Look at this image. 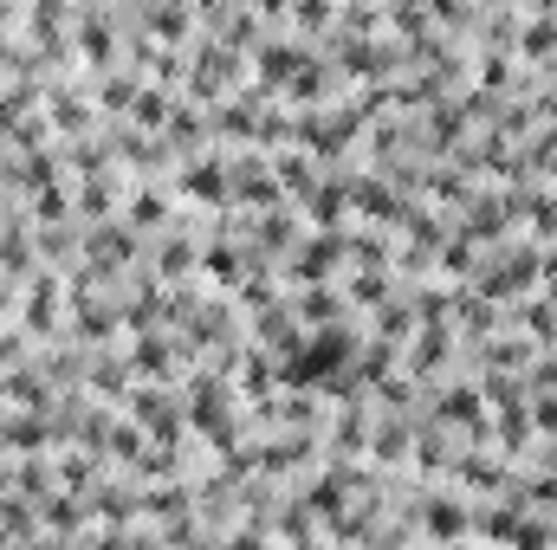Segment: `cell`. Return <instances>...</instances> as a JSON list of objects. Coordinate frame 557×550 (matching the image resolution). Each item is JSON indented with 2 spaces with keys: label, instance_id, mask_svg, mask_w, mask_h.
I'll use <instances>...</instances> for the list:
<instances>
[{
  "label": "cell",
  "instance_id": "cell-7",
  "mask_svg": "<svg viewBox=\"0 0 557 550\" xmlns=\"http://www.w3.org/2000/svg\"><path fill=\"white\" fill-rule=\"evenodd\" d=\"M428 531H434V538H467V518H460V505H454V499L428 505Z\"/></svg>",
  "mask_w": 557,
  "mask_h": 550
},
{
  "label": "cell",
  "instance_id": "cell-13",
  "mask_svg": "<svg viewBox=\"0 0 557 550\" xmlns=\"http://www.w3.org/2000/svg\"><path fill=\"white\" fill-rule=\"evenodd\" d=\"M298 318H337V298H324V292H311V298H298Z\"/></svg>",
  "mask_w": 557,
  "mask_h": 550
},
{
  "label": "cell",
  "instance_id": "cell-17",
  "mask_svg": "<svg viewBox=\"0 0 557 550\" xmlns=\"http://www.w3.org/2000/svg\"><path fill=\"white\" fill-rule=\"evenodd\" d=\"M33 208L46 214V220H59V214H65V195H59V188H39V201H33Z\"/></svg>",
  "mask_w": 557,
  "mask_h": 550
},
{
  "label": "cell",
  "instance_id": "cell-16",
  "mask_svg": "<svg viewBox=\"0 0 557 550\" xmlns=\"http://www.w3.org/2000/svg\"><path fill=\"white\" fill-rule=\"evenodd\" d=\"M85 59H111V39H104V26H98V20L85 26Z\"/></svg>",
  "mask_w": 557,
  "mask_h": 550
},
{
  "label": "cell",
  "instance_id": "cell-3",
  "mask_svg": "<svg viewBox=\"0 0 557 550\" xmlns=\"http://www.w3.org/2000/svg\"><path fill=\"white\" fill-rule=\"evenodd\" d=\"M130 415H137V421H149V428H156L162 440H175V428H182V421H175V408L162 402V389H143L137 402H130Z\"/></svg>",
  "mask_w": 557,
  "mask_h": 550
},
{
  "label": "cell",
  "instance_id": "cell-18",
  "mask_svg": "<svg viewBox=\"0 0 557 550\" xmlns=\"http://www.w3.org/2000/svg\"><path fill=\"white\" fill-rule=\"evenodd\" d=\"M137 220H162V195H137V208H130Z\"/></svg>",
  "mask_w": 557,
  "mask_h": 550
},
{
  "label": "cell",
  "instance_id": "cell-6",
  "mask_svg": "<svg viewBox=\"0 0 557 550\" xmlns=\"http://www.w3.org/2000/svg\"><path fill=\"white\" fill-rule=\"evenodd\" d=\"M350 201H357L363 214H383V220H396V214H402V201L389 195V188H376V182H357V195H350Z\"/></svg>",
  "mask_w": 557,
  "mask_h": 550
},
{
  "label": "cell",
  "instance_id": "cell-12",
  "mask_svg": "<svg viewBox=\"0 0 557 550\" xmlns=\"http://www.w3.org/2000/svg\"><path fill=\"white\" fill-rule=\"evenodd\" d=\"M415 363H421V369H428V363H447V330H428V337H421Z\"/></svg>",
  "mask_w": 557,
  "mask_h": 550
},
{
  "label": "cell",
  "instance_id": "cell-20",
  "mask_svg": "<svg viewBox=\"0 0 557 550\" xmlns=\"http://www.w3.org/2000/svg\"><path fill=\"white\" fill-rule=\"evenodd\" d=\"M0 311H7V285H0Z\"/></svg>",
  "mask_w": 557,
  "mask_h": 550
},
{
  "label": "cell",
  "instance_id": "cell-21",
  "mask_svg": "<svg viewBox=\"0 0 557 550\" xmlns=\"http://www.w3.org/2000/svg\"><path fill=\"white\" fill-rule=\"evenodd\" d=\"M0 65H7V46H0Z\"/></svg>",
  "mask_w": 557,
  "mask_h": 550
},
{
  "label": "cell",
  "instance_id": "cell-5",
  "mask_svg": "<svg viewBox=\"0 0 557 550\" xmlns=\"http://www.w3.org/2000/svg\"><path fill=\"white\" fill-rule=\"evenodd\" d=\"M52 311H59V285H52V279H39V285H33V298H26V324H33V330H46V324H52Z\"/></svg>",
  "mask_w": 557,
  "mask_h": 550
},
{
  "label": "cell",
  "instance_id": "cell-19",
  "mask_svg": "<svg viewBox=\"0 0 557 550\" xmlns=\"http://www.w3.org/2000/svg\"><path fill=\"white\" fill-rule=\"evenodd\" d=\"M525 52H551V26H532V33H525Z\"/></svg>",
  "mask_w": 557,
  "mask_h": 550
},
{
  "label": "cell",
  "instance_id": "cell-1",
  "mask_svg": "<svg viewBox=\"0 0 557 550\" xmlns=\"http://www.w3.org/2000/svg\"><path fill=\"white\" fill-rule=\"evenodd\" d=\"M344 356H350V337H344V330H318V337H311V350L298 356L285 376H292V382H318V376H331Z\"/></svg>",
  "mask_w": 557,
  "mask_h": 550
},
{
  "label": "cell",
  "instance_id": "cell-11",
  "mask_svg": "<svg viewBox=\"0 0 557 550\" xmlns=\"http://www.w3.org/2000/svg\"><path fill=\"white\" fill-rule=\"evenodd\" d=\"M137 117L143 123H169V98H162V91H137Z\"/></svg>",
  "mask_w": 557,
  "mask_h": 550
},
{
  "label": "cell",
  "instance_id": "cell-4",
  "mask_svg": "<svg viewBox=\"0 0 557 550\" xmlns=\"http://www.w3.org/2000/svg\"><path fill=\"white\" fill-rule=\"evenodd\" d=\"M337 259H344V240H337V233H318V240L298 253V272H305V279H318V272H331Z\"/></svg>",
  "mask_w": 557,
  "mask_h": 550
},
{
  "label": "cell",
  "instance_id": "cell-8",
  "mask_svg": "<svg viewBox=\"0 0 557 550\" xmlns=\"http://www.w3.org/2000/svg\"><path fill=\"white\" fill-rule=\"evenodd\" d=\"M441 421H460V428H480V402H473V389H454L441 402Z\"/></svg>",
  "mask_w": 557,
  "mask_h": 550
},
{
  "label": "cell",
  "instance_id": "cell-2",
  "mask_svg": "<svg viewBox=\"0 0 557 550\" xmlns=\"http://www.w3.org/2000/svg\"><path fill=\"white\" fill-rule=\"evenodd\" d=\"M182 182H188V195H195V201H208V208L234 195V175H227L221 162H201V169H188V175H182Z\"/></svg>",
  "mask_w": 557,
  "mask_h": 550
},
{
  "label": "cell",
  "instance_id": "cell-14",
  "mask_svg": "<svg viewBox=\"0 0 557 550\" xmlns=\"http://www.w3.org/2000/svg\"><path fill=\"white\" fill-rule=\"evenodd\" d=\"M78 208H85V214H104V208H111V182H85Z\"/></svg>",
  "mask_w": 557,
  "mask_h": 550
},
{
  "label": "cell",
  "instance_id": "cell-9",
  "mask_svg": "<svg viewBox=\"0 0 557 550\" xmlns=\"http://www.w3.org/2000/svg\"><path fill=\"white\" fill-rule=\"evenodd\" d=\"M130 369H143V376H162V369H169V350H162V337H143L137 350H130Z\"/></svg>",
  "mask_w": 557,
  "mask_h": 550
},
{
  "label": "cell",
  "instance_id": "cell-10",
  "mask_svg": "<svg viewBox=\"0 0 557 550\" xmlns=\"http://www.w3.org/2000/svg\"><path fill=\"white\" fill-rule=\"evenodd\" d=\"M460 479H467V486H506V473H499L493 460H460Z\"/></svg>",
  "mask_w": 557,
  "mask_h": 550
},
{
  "label": "cell",
  "instance_id": "cell-15",
  "mask_svg": "<svg viewBox=\"0 0 557 550\" xmlns=\"http://www.w3.org/2000/svg\"><path fill=\"white\" fill-rule=\"evenodd\" d=\"M376 460H402V428H376Z\"/></svg>",
  "mask_w": 557,
  "mask_h": 550
}]
</instances>
